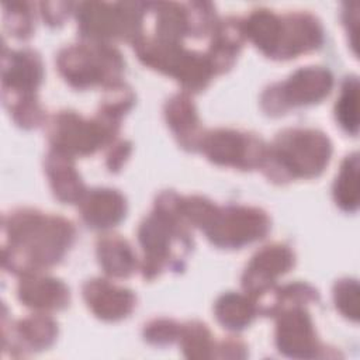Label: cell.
<instances>
[{"label": "cell", "mask_w": 360, "mask_h": 360, "mask_svg": "<svg viewBox=\"0 0 360 360\" xmlns=\"http://www.w3.org/2000/svg\"><path fill=\"white\" fill-rule=\"evenodd\" d=\"M330 156V143L315 131H290L278 138L274 148V165L291 176H316Z\"/></svg>", "instance_id": "6da1fadb"}, {"label": "cell", "mask_w": 360, "mask_h": 360, "mask_svg": "<svg viewBox=\"0 0 360 360\" xmlns=\"http://www.w3.org/2000/svg\"><path fill=\"white\" fill-rule=\"evenodd\" d=\"M118 56L108 49L70 48L59 56V66L72 84L86 87L114 76L121 69Z\"/></svg>", "instance_id": "7a4b0ae2"}, {"label": "cell", "mask_w": 360, "mask_h": 360, "mask_svg": "<svg viewBox=\"0 0 360 360\" xmlns=\"http://www.w3.org/2000/svg\"><path fill=\"white\" fill-rule=\"evenodd\" d=\"M205 152L217 163L222 165H235L240 167H250L249 160L245 158H250L256 165L263 158V148L260 141L253 136L239 135L236 132H217L212 134L207 143Z\"/></svg>", "instance_id": "3957f363"}, {"label": "cell", "mask_w": 360, "mask_h": 360, "mask_svg": "<svg viewBox=\"0 0 360 360\" xmlns=\"http://www.w3.org/2000/svg\"><path fill=\"white\" fill-rule=\"evenodd\" d=\"M278 350L294 357H309L316 350L315 333L308 314L301 309L284 316L277 329Z\"/></svg>", "instance_id": "277c9868"}, {"label": "cell", "mask_w": 360, "mask_h": 360, "mask_svg": "<svg viewBox=\"0 0 360 360\" xmlns=\"http://www.w3.org/2000/svg\"><path fill=\"white\" fill-rule=\"evenodd\" d=\"M332 87V77L328 70L323 69H302L298 70L287 83L281 86L280 93L283 98L281 111L284 105H301L314 103L325 97Z\"/></svg>", "instance_id": "5b68a950"}, {"label": "cell", "mask_w": 360, "mask_h": 360, "mask_svg": "<svg viewBox=\"0 0 360 360\" xmlns=\"http://www.w3.org/2000/svg\"><path fill=\"white\" fill-rule=\"evenodd\" d=\"M84 295L94 312L104 319L122 318L134 305V295L129 291L111 287L101 281L89 283L84 288Z\"/></svg>", "instance_id": "8992f818"}, {"label": "cell", "mask_w": 360, "mask_h": 360, "mask_svg": "<svg viewBox=\"0 0 360 360\" xmlns=\"http://www.w3.org/2000/svg\"><path fill=\"white\" fill-rule=\"evenodd\" d=\"M291 263L292 256L288 249L284 246H267V249L262 250L256 257H253L249 271H246V288H252L257 284L260 288H263L269 284V281H273L274 276L285 271Z\"/></svg>", "instance_id": "52a82bcc"}, {"label": "cell", "mask_w": 360, "mask_h": 360, "mask_svg": "<svg viewBox=\"0 0 360 360\" xmlns=\"http://www.w3.org/2000/svg\"><path fill=\"white\" fill-rule=\"evenodd\" d=\"M84 202L83 217L93 226H110L125 212L124 200L111 190H96Z\"/></svg>", "instance_id": "ba28073f"}, {"label": "cell", "mask_w": 360, "mask_h": 360, "mask_svg": "<svg viewBox=\"0 0 360 360\" xmlns=\"http://www.w3.org/2000/svg\"><path fill=\"white\" fill-rule=\"evenodd\" d=\"M100 262L107 273L114 276H127L134 269V256L129 246L121 239H104L98 248Z\"/></svg>", "instance_id": "9c48e42d"}, {"label": "cell", "mask_w": 360, "mask_h": 360, "mask_svg": "<svg viewBox=\"0 0 360 360\" xmlns=\"http://www.w3.org/2000/svg\"><path fill=\"white\" fill-rule=\"evenodd\" d=\"M22 297L28 305L41 308H59L65 305L69 294L65 285L56 280H38L35 284L31 283V287H24V294L21 298Z\"/></svg>", "instance_id": "30bf717a"}, {"label": "cell", "mask_w": 360, "mask_h": 360, "mask_svg": "<svg viewBox=\"0 0 360 360\" xmlns=\"http://www.w3.org/2000/svg\"><path fill=\"white\" fill-rule=\"evenodd\" d=\"M48 167L55 169L52 172L49 170L52 181L55 183V193H58V195L65 201H72L76 198L77 191H82V183L70 166L69 159L55 153V156H52V159L48 162Z\"/></svg>", "instance_id": "8fae6325"}, {"label": "cell", "mask_w": 360, "mask_h": 360, "mask_svg": "<svg viewBox=\"0 0 360 360\" xmlns=\"http://www.w3.org/2000/svg\"><path fill=\"white\" fill-rule=\"evenodd\" d=\"M335 198L346 211L357 207V155L347 158L335 184Z\"/></svg>", "instance_id": "7c38bea8"}, {"label": "cell", "mask_w": 360, "mask_h": 360, "mask_svg": "<svg viewBox=\"0 0 360 360\" xmlns=\"http://www.w3.org/2000/svg\"><path fill=\"white\" fill-rule=\"evenodd\" d=\"M255 311L252 305L239 295H226L218 301L217 316L222 325L229 329H239L248 325Z\"/></svg>", "instance_id": "4fadbf2b"}, {"label": "cell", "mask_w": 360, "mask_h": 360, "mask_svg": "<svg viewBox=\"0 0 360 360\" xmlns=\"http://www.w3.org/2000/svg\"><path fill=\"white\" fill-rule=\"evenodd\" d=\"M336 118L340 125L352 134L357 132V79H347L342 87L340 98L336 104Z\"/></svg>", "instance_id": "5bb4252c"}, {"label": "cell", "mask_w": 360, "mask_h": 360, "mask_svg": "<svg viewBox=\"0 0 360 360\" xmlns=\"http://www.w3.org/2000/svg\"><path fill=\"white\" fill-rule=\"evenodd\" d=\"M170 117V125L174 128L177 135L184 136L186 132L194 135L195 128V112L193 110V104L184 97H176L172 100L170 107L167 110V118Z\"/></svg>", "instance_id": "9a60e30c"}, {"label": "cell", "mask_w": 360, "mask_h": 360, "mask_svg": "<svg viewBox=\"0 0 360 360\" xmlns=\"http://www.w3.org/2000/svg\"><path fill=\"white\" fill-rule=\"evenodd\" d=\"M183 350L188 357H205L208 350V332L204 325H187L184 330Z\"/></svg>", "instance_id": "2e32d148"}, {"label": "cell", "mask_w": 360, "mask_h": 360, "mask_svg": "<svg viewBox=\"0 0 360 360\" xmlns=\"http://www.w3.org/2000/svg\"><path fill=\"white\" fill-rule=\"evenodd\" d=\"M357 283L353 280H345L336 284L335 290V301L336 307L349 318L357 319Z\"/></svg>", "instance_id": "e0dca14e"}]
</instances>
